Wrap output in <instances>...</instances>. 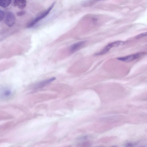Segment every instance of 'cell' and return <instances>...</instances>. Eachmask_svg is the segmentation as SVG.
I'll return each instance as SVG.
<instances>
[{
  "instance_id": "1",
  "label": "cell",
  "mask_w": 147,
  "mask_h": 147,
  "mask_svg": "<svg viewBox=\"0 0 147 147\" xmlns=\"http://www.w3.org/2000/svg\"><path fill=\"white\" fill-rule=\"evenodd\" d=\"M55 4V2H54L47 10L43 12L31 22L27 25V27L28 28H30L32 27L40 20L45 17L49 14L50 11L53 7Z\"/></svg>"
},
{
  "instance_id": "2",
  "label": "cell",
  "mask_w": 147,
  "mask_h": 147,
  "mask_svg": "<svg viewBox=\"0 0 147 147\" xmlns=\"http://www.w3.org/2000/svg\"><path fill=\"white\" fill-rule=\"evenodd\" d=\"M125 43L124 41L120 40L117 41L111 42L108 45L101 51L96 55H100L105 54L107 52L112 48L123 45L125 44Z\"/></svg>"
},
{
  "instance_id": "3",
  "label": "cell",
  "mask_w": 147,
  "mask_h": 147,
  "mask_svg": "<svg viewBox=\"0 0 147 147\" xmlns=\"http://www.w3.org/2000/svg\"><path fill=\"white\" fill-rule=\"evenodd\" d=\"M144 54V53L142 52L138 53L125 57L118 58L117 59L123 62H129L139 58Z\"/></svg>"
},
{
  "instance_id": "4",
  "label": "cell",
  "mask_w": 147,
  "mask_h": 147,
  "mask_svg": "<svg viewBox=\"0 0 147 147\" xmlns=\"http://www.w3.org/2000/svg\"><path fill=\"white\" fill-rule=\"evenodd\" d=\"M15 21V17L14 15L11 12H7L5 16V22L6 24L11 27L14 24Z\"/></svg>"
},
{
  "instance_id": "5",
  "label": "cell",
  "mask_w": 147,
  "mask_h": 147,
  "mask_svg": "<svg viewBox=\"0 0 147 147\" xmlns=\"http://www.w3.org/2000/svg\"><path fill=\"white\" fill-rule=\"evenodd\" d=\"M86 42V41L83 40L77 42L73 44L70 47V52L71 53H73L76 51L83 47Z\"/></svg>"
},
{
  "instance_id": "6",
  "label": "cell",
  "mask_w": 147,
  "mask_h": 147,
  "mask_svg": "<svg viewBox=\"0 0 147 147\" xmlns=\"http://www.w3.org/2000/svg\"><path fill=\"white\" fill-rule=\"evenodd\" d=\"M12 93L11 91L9 89H5L0 92V97L4 99H7L11 97Z\"/></svg>"
},
{
  "instance_id": "7",
  "label": "cell",
  "mask_w": 147,
  "mask_h": 147,
  "mask_svg": "<svg viewBox=\"0 0 147 147\" xmlns=\"http://www.w3.org/2000/svg\"><path fill=\"white\" fill-rule=\"evenodd\" d=\"M26 0H14V4L15 6L20 9H24L26 5Z\"/></svg>"
},
{
  "instance_id": "8",
  "label": "cell",
  "mask_w": 147,
  "mask_h": 147,
  "mask_svg": "<svg viewBox=\"0 0 147 147\" xmlns=\"http://www.w3.org/2000/svg\"><path fill=\"white\" fill-rule=\"evenodd\" d=\"M55 78L53 77L51 78L42 81L37 83L35 86V88H40L44 86L47 84L54 80Z\"/></svg>"
},
{
  "instance_id": "9",
  "label": "cell",
  "mask_w": 147,
  "mask_h": 147,
  "mask_svg": "<svg viewBox=\"0 0 147 147\" xmlns=\"http://www.w3.org/2000/svg\"><path fill=\"white\" fill-rule=\"evenodd\" d=\"M11 0H0V6L3 8L8 7L10 4Z\"/></svg>"
},
{
  "instance_id": "10",
  "label": "cell",
  "mask_w": 147,
  "mask_h": 147,
  "mask_svg": "<svg viewBox=\"0 0 147 147\" xmlns=\"http://www.w3.org/2000/svg\"><path fill=\"white\" fill-rule=\"evenodd\" d=\"M147 33L146 32L142 33L137 36L136 38L138 39L142 38L143 36H146L147 35Z\"/></svg>"
},
{
  "instance_id": "11",
  "label": "cell",
  "mask_w": 147,
  "mask_h": 147,
  "mask_svg": "<svg viewBox=\"0 0 147 147\" xmlns=\"http://www.w3.org/2000/svg\"><path fill=\"white\" fill-rule=\"evenodd\" d=\"M4 16V12L0 10V22L2 20Z\"/></svg>"
},
{
  "instance_id": "12",
  "label": "cell",
  "mask_w": 147,
  "mask_h": 147,
  "mask_svg": "<svg viewBox=\"0 0 147 147\" xmlns=\"http://www.w3.org/2000/svg\"><path fill=\"white\" fill-rule=\"evenodd\" d=\"M25 13V12L23 11H20V12H18L17 14L18 16H21L22 15H23Z\"/></svg>"
}]
</instances>
